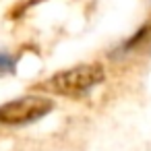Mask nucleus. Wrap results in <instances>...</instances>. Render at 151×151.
Here are the masks:
<instances>
[{"label": "nucleus", "instance_id": "1", "mask_svg": "<svg viewBox=\"0 0 151 151\" xmlns=\"http://www.w3.org/2000/svg\"><path fill=\"white\" fill-rule=\"evenodd\" d=\"M104 79H106V68L99 62H91V64H79L60 70L50 79H46L44 83H40L37 89L60 97H79L91 91L93 87H97Z\"/></svg>", "mask_w": 151, "mask_h": 151}, {"label": "nucleus", "instance_id": "2", "mask_svg": "<svg viewBox=\"0 0 151 151\" xmlns=\"http://www.w3.org/2000/svg\"><path fill=\"white\" fill-rule=\"evenodd\" d=\"M54 110V101L44 95H23L0 106V124L23 126L33 124Z\"/></svg>", "mask_w": 151, "mask_h": 151}, {"label": "nucleus", "instance_id": "3", "mask_svg": "<svg viewBox=\"0 0 151 151\" xmlns=\"http://www.w3.org/2000/svg\"><path fill=\"white\" fill-rule=\"evenodd\" d=\"M15 66H17V58L9 52H0V79L15 73Z\"/></svg>", "mask_w": 151, "mask_h": 151}]
</instances>
